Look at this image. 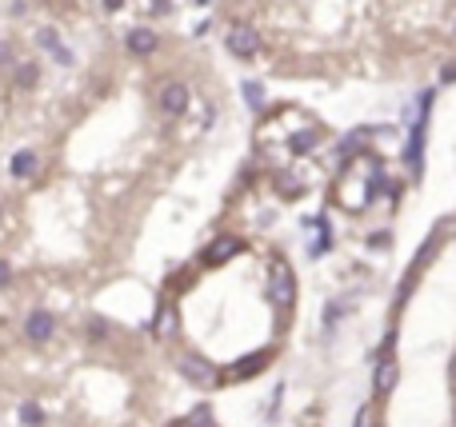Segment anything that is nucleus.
Returning <instances> with one entry per match:
<instances>
[{"label": "nucleus", "mask_w": 456, "mask_h": 427, "mask_svg": "<svg viewBox=\"0 0 456 427\" xmlns=\"http://www.w3.org/2000/svg\"><path fill=\"white\" fill-rule=\"evenodd\" d=\"M13 284V268H8V260H0V287Z\"/></svg>", "instance_id": "obj_21"}, {"label": "nucleus", "mask_w": 456, "mask_h": 427, "mask_svg": "<svg viewBox=\"0 0 456 427\" xmlns=\"http://www.w3.org/2000/svg\"><path fill=\"white\" fill-rule=\"evenodd\" d=\"M156 100H161V112H164V116H184L193 96H188V84H180V80H168V84L161 88V96H156Z\"/></svg>", "instance_id": "obj_4"}, {"label": "nucleus", "mask_w": 456, "mask_h": 427, "mask_svg": "<svg viewBox=\"0 0 456 427\" xmlns=\"http://www.w3.org/2000/svg\"><path fill=\"white\" fill-rule=\"evenodd\" d=\"M245 96H248V108H261L264 104V88L256 84V80H248L245 84Z\"/></svg>", "instance_id": "obj_15"}, {"label": "nucleus", "mask_w": 456, "mask_h": 427, "mask_svg": "<svg viewBox=\"0 0 456 427\" xmlns=\"http://www.w3.org/2000/svg\"><path fill=\"white\" fill-rule=\"evenodd\" d=\"M312 144H316V132H300V136L288 140V148H293V152H309Z\"/></svg>", "instance_id": "obj_16"}, {"label": "nucleus", "mask_w": 456, "mask_h": 427, "mask_svg": "<svg viewBox=\"0 0 456 427\" xmlns=\"http://www.w3.org/2000/svg\"><path fill=\"white\" fill-rule=\"evenodd\" d=\"M36 152L33 148H20V152H13V160H8V176L13 180H28V176H36Z\"/></svg>", "instance_id": "obj_8"}, {"label": "nucleus", "mask_w": 456, "mask_h": 427, "mask_svg": "<svg viewBox=\"0 0 456 427\" xmlns=\"http://www.w3.org/2000/svg\"><path fill=\"white\" fill-rule=\"evenodd\" d=\"M440 84H456V60L444 64V72H440Z\"/></svg>", "instance_id": "obj_19"}, {"label": "nucleus", "mask_w": 456, "mask_h": 427, "mask_svg": "<svg viewBox=\"0 0 456 427\" xmlns=\"http://www.w3.org/2000/svg\"><path fill=\"white\" fill-rule=\"evenodd\" d=\"M124 8V0H104V12H120Z\"/></svg>", "instance_id": "obj_22"}, {"label": "nucleus", "mask_w": 456, "mask_h": 427, "mask_svg": "<svg viewBox=\"0 0 456 427\" xmlns=\"http://www.w3.org/2000/svg\"><path fill=\"white\" fill-rule=\"evenodd\" d=\"M177 371L193 383V387H212V383H216V367H212L204 355H193V351L177 360Z\"/></svg>", "instance_id": "obj_2"}, {"label": "nucleus", "mask_w": 456, "mask_h": 427, "mask_svg": "<svg viewBox=\"0 0 456 427\" xmlns=\"http://www.w3.org/2000/svg\"><path fill=\"white\" fill-rule=\"evenodd\" d=\"M124 44H129L132 56H152V52H156V32L152 28H132Z\"/></svg>", "instance_id": "obj_9"}, {"label": "nucleus", "mask_w": 456, "mask_h": 427, "mask_svg": "<svg viewBox=\"0 0 456 427\" xmlns=\"http://www.w3.org/2000/svg\"><path fill=\"white\" fill-rule=\"evenodd\" d=\"M8 64H13V44L0 40V68H8Z\"/></svg>", "instance_id": "obj_20"}, {"label": "nucleus", "mask_w": 456, "mask_h": 427, "mask_svg": "<svg viewBox=\"0 0 456 427\" xmlns=\"http://www.w3.org/2000/svg\"><path fill=\"white\" fill-rule=\"evenodd\" d=\"M152 8H156V12H168V0H152Z\"/></svg>", "instance_id": "obj_24"}, {"label": "nucleus", "mask_w": 456, "mask_h": 427, "mask_svg": "<svg viewBox=\"0 0 456 427\" xmlns=\"http://www.w3.org/2000/svg\"><path fill=\"white\" fill-rule=\"evenodd\" d=\"M236 252H241V240H236V236H220V240H212V244H209L204 264H212V268H216V264H228Z\"/></svg>", "instance_id": "obj_7"}, {"label": "nucleus", "mask_w": 456, "mask_h": 427, "mask_svg": "<svg viewBox=\"0 0 456 427\" xmlns=\"http://www.w3.org/2000/svg\"><path fill=\"white\" fill-rule=\"evenodd\" d=\"M104 332H108L104 319H88V335H92V340H104Z\"/></svg>", "instance_id": "obj_18"}, {"label": "nucleus", "mask_w": 456, "mask_h": 427, "mask_svg": "<svg viewBox=\"0 0 456 427\" xmlns=\"http://www.w3.org/2000/svg\"><path fill=\"white\" fill-rule=\"evenodd\" d=\"M344 312H348V300H336V303H328V308H325V324H336V319H341Z\"/></svg>", "instance_id": "obj_17"}, {"label": "nucleus", "mask_w": 456, "mask_h": 427, "mask_svg": "<svg viewBox=\"0 0 456 427\" xmlns=\"http://www.w3.org/2000/svg\"><path fill=\"white\" fill-rule=\"evenodd\" d=\"M20 424L24 427H44V408H40V403H20Z\"/></svg>", "instance_id": "obj_13"}, {"label": "nucleus", "mask_w": 456, "mask_h": 427, "mask_svg": "<svg viewBox=\"0 0 456 427\" xmlns=\"http://www.w3.org/2000/svg\"><path fill=\"white\" fill-rule=\"evenodd\" d=\"M277 188L284 192L288 200H296V196L304 192V184H296V180H293V176H288V172H277Z\"/></svg>", "instance_id": "obj_14"}, {"label": "nucleus", "mask_w": 456, "mask_h": 427, "mask_svg": "<svg viewBox=\"0 0 456 427\" xmlns=\"http://www.w3.org/2000/svg\"><path fill=\"white\" fill-rule=\"evenodd\" d=\"M52 335H56V316H52L49 308H33L24 316V340L28 344H49Z\"/></svg>", "instance_id": "obj_3"}, {"label": "nucleus", "mask_w": 456, "mask_h": 427, "mask_svg": "<svg viewBox=\"0 0 456 427\" xmlns=\"http://www.w3.org/2000/svg\"><path fill=\"white\" fill-rule=\"evenodd\" d=\"M40 84V64H17V88H36Z\"/></svg>", "instance_id": "obj_12"}, {"label": "nucleus", "mask_w": 456, "mask_h": 427, "mask_svg": "<svg viewBox=\"0 0 456 427\" xmlns=\"http://www.w3.org/2000/svg\"><path fill=\"white\" fill-rule=\"evenodd\" d=\"M36 44L49 48V52H52V56H56L60 64H72V52H68V48L56 40V32H52V28H40V32H36Z\"/></svg>", "instance_id": "obj_10"}, {"label": "nucleus", "mask_w": 456, "mask_h": 427, "mask_svg": "<svg viewBox=\"0 0 456 427\" xmlns=\"http://www.w3.org/2000/svg\"><path fill=\"white\" fill-rule=\"evenodd\" d=\"M196 4H209V0H196Z\"/></svg>", "instance_id": "obj_25"}, {"label": "nucleus", "mask_w": 456, "mask_h": 427, "mask_svg": "<svg viewBox=\"0 0 456 427\" xmlns=\"http://www.w3.org/2000/svg\"><path fill=\"white\" fill-rule=\"evenodd\" d=\"M396 380H400V367H396V360H376V371H373V392H376V399L392 396Z\"/></svg>", "instance_id": "obj_6"}, {"label": "nucleus", "mask_w": 456, "mask_h": 427, "mask_svg": "<svg viewBox=\"0 0 456 427\" xmlns=\"http://www.w3.org/2000/svg\"><path fill=\"white\" fill-rule=\"evenodd\" d=\"M256 48H261V36L248 28V24H236V28L228 32V52H232V56L248 60V56H256Z\"/></svg>", "instance_id": "obj_5"}, {"label": "nucleus", "mask_w": 456, "mask_h": 427, "mask_svg": "<svg viewBox=\"0 0 456 427\" xmlns=\"http://www.w3.org/2000/svg\"><path fill=\"white\" fill-rule=\"evenodd\" d=\"M352 427H368V408H360V412H357V424H352Z\"/></svg>", "instance_id": "obj_23"}, {"label": "nucleus", "mask_w": 456, "mask_h": 427, "mask_svg": "<svg viewBox=\"0 0 456 427\" xmlns=\"http://www.w3.org/2000/svg\"><path fill=\"white\" fill-rule=\"evenodd\" d=\"M268 360H272L268 351H256L252 360H245V364H236V367H232V376H236V380H248V376H256V371H261V367L268 364Z\"/></svg>", "instance_id": "obj_11"}, {"label": "nucleus", "mask_w": 456, "mask_h": 427, "mask_svg": "<svg viewBox=\"0 0 456 427\" xmlns=\"http://www.w3.org/2000/svg\"><path fill=\"white\" fill-rule=\"evenodd\" d=\"M268 300L277 303L280 312H288L296 300V276L288 268V260H272L268 264Z\"/></svg>", "instance_id": "obj_1"}]
</instances>
